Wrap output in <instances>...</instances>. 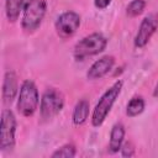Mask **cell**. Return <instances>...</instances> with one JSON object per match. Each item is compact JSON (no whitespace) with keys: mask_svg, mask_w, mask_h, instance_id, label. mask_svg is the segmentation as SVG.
<instances>
[{"mask_svg":"<svg viewBox=\"0 0 158 158\" xmlns=\"http://www.w3.org/2000/svg\"><path fill=\"white\" fill-rule=\"evenodd\" d=\"M38 104H40V94L36 84L30 79L23 80L20 86L19 96H17L19 112L25 117H31L38 109Z\"/></svg>","mask_w":158,"mask_h":158,"instance_id":"obj_4","label":"cell"},{"mask_svg":"<svg viewBox=\"0 0 158 158\" xmlns=\"http://www.w3.org/2000/svg\"><path fill=\"white\" fill-rule=\"evenodd\" d=\"M111 1L112 0H94V5H95L96 9L104 10V9H106L111 4Z\"/></svg>","mask_w":158,"mask_h":158,"instance_id":"obj_18","label":"cell"},{"mask_svg":"<svg viewBox=\"0 0 158 158\" xmlns=\"http://www.w3.org/2000/svg\"><path fill=\"white\" fill-rule=\"evenodd\" d=\"M107 46V40L102 33L94 32L79 40L73 49V56L77 60H83L88 57L101 53Z\"/></svg>","mask_w":158,"mask_h":158,"instance_id":"obj_3","label":"cell"},{"mask_svg":"<svg viewBox=\"0 0 158 158\" xmlns=\"http://www.w3.org/2000/svg\"><path fill=\"white\" fill-rule=\"evenodd\" d=\"M157 30H158V14L151 12L139 23L138 31L133 40L135 46L138 48L144 47L149 42V40L152 38V36L156 33Z\"/></svg>","mask_w":158,"mask_h":158,"instance_id":"obj_8","label":"cell"},{"mask_svg":"<svg viewBox=\"0 0 158 158\" xmlns=\"http://www.w3.org/2000/svg\"><path fill=\"white\" fill-rule=\"evenodd\" d=\"M144 7H146L144 0H132L126 7V14L130 17H137L144 11Z\"/></svg>","mask_w":158,"mask_h":158,"instance_id":"obj_16","label":"cell"},{"mask_svg":"<svg viewBox=\"0 0 158 158\" xmlns=\"http://www.w3.org/2000/svg\"><path fill=\"white\" fill-rule=\"evenodd\" d=\"M120 151H121V154L123 157H132V156H135V148H133V144L131 142L122 143Z\"/></svg>","mask_w":158,"mask_h":158,"instance_id":"obj_17","label":"cell"},{"mask_svg":"<svg viewBox=\"0 0 158 158\" xmlns=\"http://www.w3.org/2000/svg\"><path fill=\"white\" fill-rule=\"evenodd\" d=\"M143 110H144V100L142 96H133L126 106V114L130 117H136L141 115Z\"/></svg>","mask_w":158,"mask_h":158,"instance_id":"obj_14","label":"cell"},{"mask_svg":"<svg viewBox=\"0 0 158 158\" xmlns=\"http://www.w3.org/2000/svg\"><path fill=\"white\" fill-rule=\"evenodd\" d=\"M153 96L158 99V83H157V85H156V88H154V90H153Z\"/></svg>","mask_w":158,"mask_h":158,"instance_id":"obj_19","label":"cell"},{"mask_svg":"<svg viewBox=\"0 0 158 158\" xmlns=\"http://www.w3.org/2000/svg\"><path fill=\"white\" fill-rule=\"evenodd\" d=\"M17 121L14 112L9 109L2 110L1 122H0V149L1 152L12 151L15 147V135H16Z\"/></svg>","mask_w":158,"mask_h":158,"instance_id":"obj_5","label":"cell"},{"mask_svg":"<svg viewBox=\"0 0 158 158\" xmlns=\"http://www.w3.org/2000/svg\"><path fill=\"white\" fill-rule=\"evenodd\" d=\"M79 26H80V15L77 14L75 11L62 12L54 22L56 32L63 40L70 38L78 31Z\"/></svg>","mask_w":158,"mask_h":158,"instance_id":"obj_7","label":"cell"},{"mask_svg":"<svg viewBox=\"0 0 158 158\" xmlns=\"http://www.w3.org/2000/svg\"><path fill=\"white\" fill-rule=\"evenodd\" d=\"M47 11L46 0H25L22 6L21 27L25 32L31 33L42 25Z\"/></svg>","mask_w":158,"mask_h":158,"instance_id":"obj_2","label":"cell"},{"mask_svg":"<svg viewBox=\"0 0 158 158\" xmlns=\"http://www.w3.org/2000/svg\"><path fill=\"white\" fill-rule=\"evenodd\" d=\"M64 106V95L62 91L51 88L47 89L40 101V115L43 120H49L58 115Z\"/></svg>","mask_w":158,"mask_h":158,"instance_id":"obj_6","label":"cell"},{"mask_svg":"<svg viewBox=\"0 0 158 158\" xmlns=\"http://www.w3.org/2000/svg\"><path fill=\"white\" fill-rule=\"evenodd\" d=\"M125 127L122 123H115L110 132V139H109V151L111 153H116L121 149V146L125 141Z\"/></svg>","mask_w":158,"mask_h":158,"instance_id":"obj_11","label":"cell"},{"mask_svg":"<svg viewBox=\"0 0 158 158\" xmlns=\"http://www.w3.org/2000/svg\"><path fill=\"white\" fill-rule=\"evenodd\" d=\"M25 0H5V14L10 22H15L22 12Z\"/></svg>","mask_w":158,"mask_h":158,"instance_id":"obj_13","label":"cell"},{"mask_svg":"<svg viewBox=\"0 0 158 158\" xmlns=\"http://www.w3.org/2000/svg\"><path fill=\"white\" fill-rule=\"evenodd\" d=\"M114 65H115V57L114 56H110V54L102 56L101 58L96 59L90 65V68L86 72V78L89 80L100 79V78L105 77L110 70H112Z\"/></svg>","mask_w":158,"mask_h":158,"instance_id":"obj_9","label":"cell"},{"mask_svg":"<svg viewBox=\"0 0 158 158\" xmlns=\"http://www.w3.org/2000/svg\"><path fill=\"white\" fill-rule=\"evenodd\" d=\"M89 114H90V104L86 99H81L79 100L75 106H74V110H73V115H72V120H73V123L75 126H80L83 125L88 117H89Z\"/></svg>","mask_w":158,"mask_h":158,"instance_id":"obj_12","label":"cell"},{"mask_svg":"<svg viewBox=\"0 0 158 158\" xmlns=\"http://www.w3.org/2000/svg\"><path fill=\"white\" fill-rule=\"evenodd\" d=\"M19 81L15 72L7 70L2 80V101L5 104H11L16 95H19Z\"/></svg>","mask_w":158,"mask_h":158,"instance_id":"obj_10","label":"cell"},{"mask_svg":"<svg viewBox=\"0 0 158 158\" xmlns=\"http://www.w3.org/2000/svg\"><path fill=\"white\" fill-rule=\"evenodd\" d=\"M77 154V149L72 143L63 144L52 153V158H73Z\"/></svg>","mask_w":158,"mask_h":158,"instance_id":"obj_15","label":"cell"},{"mask_svg":"<svg viewBox=\"0 0 158 158\" xmlns=\"http://www.w3.org/2000/svg\"><path fill=\"white\" fill-rule=\"evenodd\" d=\"M122 86H123V81L122 80H116L99 99V101L96 102L93 114H91V125L94 127H100L104 121L106 120L107 115L110 114L116 99L120 96L121 91H122Z\"/></svg>","mask_w":158,"mask_h":158,"instance_id":"obj_1","label":"cell"}]
</instances>
